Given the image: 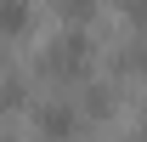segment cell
I'll return each instance as SVG.
<instances>
[{
  "label": "cell",
  "instance_id": "1",
  "mask_svg": "<svg viewBox=\"0 0 147 142\" xmlns=\"http://www.w3.org/2000/svg\"><path fill=\"white\" fill-rule=\"evenodd\" d=\"M91 57H96V40L85 34L79 23H68V29H62V34L45 46V57H40V74H51V80H79Z\"/></svg>",
  "mask_w": 147,
  "mask_h": 142
},
{
  "label": "cell",
  "instance_id": "2",
  "mask_svg": "<svg viewBox=\"0 0 147 142\" xmlns=\"http://www.w3.org/2000/svg\"><path fill=\"white\" fill-rule=\"evenodd\" d=\"M34 125H40L51 142H68L74 131H79V114H74L68 102H40V108H34Z\"/></svg>",
  "mask_w": 147,
  "mask_h": 142
},
{
  "label": "cell",
  "instance_id": "3",
  "mask_svg": "<svg viewBox=\"0 0 147 142\" xmlns=\"http://www.w3.org/2000/svg\"><path fill=\"white\" fill-rule=\"evenodd\" d=\"M28 23H34V12H28V0H0V34H28Z\"/></svg>",
  "mask_w": 147,
  "mask_h": 142
},
{
  "label": "cell",
  "instance_id": "4",
  "mask_svg": "<svg viewBox=\"0 0 147 142\" xmlns=\"http://www.w3.org/2000/svg\"><path fill=\"white\" fill-rule=\"evenodd\" d=\"M85 114H91V119H108L113 114V85H91L85 91Z\"/></svg>",
  "mask_w": 147,
  "mask_h": 142
},
{
  "label": "cell",
  "instance_id": "5",
  "mask_svg": "<svg viewBox=\"0 0 147 142\" xmlns=\"http://www.w3.org/2000/svg\"><path fill=\"white\" fill-rule=\"evenodd\" d=\"M96 6H102V0H62V12H68L74 23H85V17L96 12Z\"/></svg>",
  "mask_w": 147,
  "mask_h": 142
},
{
  "label": "cell",
  "instance_id": "6",
  "mask_svg": "<svg viewBox=\"0 0 147 142\" xmlns=\"http://www.w3.org/2000/svg\"><path fill=\"white\" fill-rule=\"evenodd\" d=\"M23 97H28V91H23V80H6V85H0V102H6V108L23 102Z\"/></svg>",
  "mask_w": 147,
  "mask_h": 142
},
{
  "label": "cell",
  "instance_id": "7",
  "mask_svg": "<svg viewBox=\"0 0 147 142\" xmlns=\"http://www.w3.org/2000/svg\"><path fill=\"white\" fill-rule=\"evenodd\" d=\"M119 6H125V12H130L136 23H147V0H119Z\"/></svg>",
  "mask_w": 147,
  "mask_h": 142
},
{
  "label": "cell",
  "instance_id": "8",
  "mask_svg": "<svg viewBox=\"0 0 147 142\" xmlns=\"http://www.w3.org/2000/svg\"><path fill=\"white\" fill-rule=\"evenodd\" d=\"M136 142H147V131H142V137H136Z\"/></svg>",
  "mask_w": 147,
  "mask_h": 142
}]
</instances>
